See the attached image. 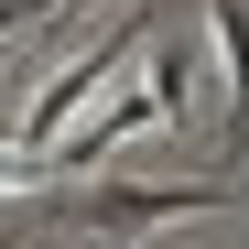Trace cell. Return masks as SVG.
<instances>
[{
  "instance_id": "obj_1",
  "label": "cell",
  "mask_w": 249,
  "mask_h": 249,
  "mask_svg": "<svg viewBox=\"0 0 249 249\" xmlns=\"http://www.w3.org/2000/svg\"><path fill=\"white\" fill-rule=\"evenodd\" d=\"M141 44H152V33H141V22H119V33H108L98 54H76V65H54V76H44V98L22 108V130H11V141H22V152H54V141H65V119L87 108V98H98V87H108V76L130 65Z\"/></svg>"
},
{
  "instance_id": "obj_6",
  "label": "cell",
  "mask_w": 249,
  "mask_h": 249,
  "mask_svg": "<svg viewBox=\"0 0 249 249\" xmlns=\"http://www.w3.org/2000/svg\"><path fill=\"white\" fill-rule=\"evenodd\" d=\"M44 184H65V162H54V152H22V141L0 152V195H44Z\"/></svg>"
},
{
  "instance_id": "obj_3",
  "label": "cell",
  "mask_w": 249,
  "mask_h": 249,
  "mask_svg": "<svg viewBox=\"0 0 249 249\" xmlns=\"http://www.w3.org/2000/svg\"><path fill=\"white\" fill-rule=\"evenodd\" d=\"M152 119H162V98H152V76H141V87H119V98H108V108L87 119V130H65V141H54V162H65V184H87V174H98V162H108L119 141H141V130H152Z\"/></svg>"
},
{
  "instance_id": "obj_7",
  "label": "cell",
  "mask_w": 249,
  "mask_h": 249,
  "mask_svg": "<svg viewBox=\"0 0 249 249\" xmlns=\"http://www.w3.org/2000/svg\"><path fill=\"white\" fill-rule=\"evenodd\" d=\"M22 11H33V0H0V44H11V33H22Z\"/></svg>"
},
{
  "instance_id": "obj_2",
  "label": "cell",
  "mask_w": 249,
  "mask_h": 249,
  "mask_svg": "<svg viewBox=\"0 0 249 249\" xmlns=\"http://www.w3.org/2000/svg\"><path fill=\"white\" fill-rule=\"evenodd\" d=\"M217 206H238V184H87L76 217L130 238V228H162V217H217Z\"/></svg>"
},
{
  "instance_id": "obj_4",
  "label": "cell",
  "mask_w": 249,
  "mask_h": 249,
  "mask_svg": "<svg viewBox=\"0 0 249 249\" xmlns=\"http://www.w3.org/2000/svg\"><path fill=\"white\" fill-rule=\"evenodd\" d=\"M206 44H217V65H228V162L249 152V0H206Z\"/></svg>"
},
{
  "instance_id": "obj_5",
  "label": "cell",
  "mask_w": 249,
  "mask_h": 249,
  "mask_svg": "<svg viewBox=\"0 0 249 249\" xmlns=\"http://www.w3.org/2000/svg\"><path fill=\"white\" fill-rule=\"evenodd\" d=\"M141 76H152L162 119H184V108H195V54H184V44H152V65H141Z\"/></svg>"
}]
</instances>
